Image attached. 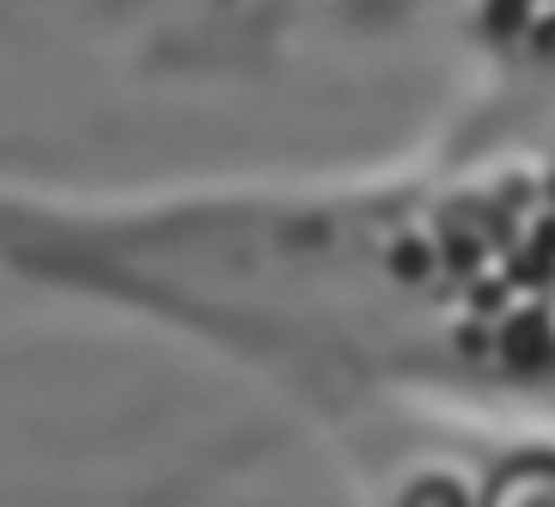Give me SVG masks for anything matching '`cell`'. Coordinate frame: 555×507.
Here are the masks:
<instances>
[{"mask_svg": "<svg viewBox=\"0 0 555 507\" xmlns=\"http://www.w3.org/2000/svg\"><path fill=\"white\" fill-rule=\"evenodd\" d=\"M476 507H555V453H513L494 465Z\"/></svg>", "mask_w": 555, "mask_h": 507, "instance_id": "cell-1", "label": "cell"}, {"mask_svg": "<svg viewBox=\"0 0 555 507\" xmlns=\"http://www.w3.org/2000/svg\"><path fill=\"white\" fill-rule=\"evenodd\" d=\"M397 507H470V495L457 490V477H440V471H434V477H415Z\"/></svg>", "mask_w": 555, "mask_h": 507, "instance_id": "cell-2", "label": "cell"}]
</instances>
